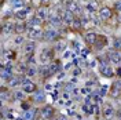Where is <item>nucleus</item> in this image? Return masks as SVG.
<instances>
[{"mask_svg": "<svg viewBox=\"0 0 121 120\" xmlns=\"http://www.w3.org/2000/svg\"><path fill=\"white\" fill-rule=\"evenodd\" d=\"M54 51H55V50H51V48H44V50L40 53V61H41L43 64H48V62L54 58Z\"/></svg>", "mask_w": 121, "mask_h": 120, "instance_id": "nucleus-1", "label": "nucleus"}, {"mask_svg": "<svg viewBox=\"0 0 121 120\" xmlns=\"http://www.w3.org/2000/svg\"><path fill=\"white\" fill-rule=\"evenodd\" d=\"M109 95L114 99H117V98H120L121 95V82H116L113 83V86H112V88L109 91Z\"/></svg>", "mask_w": 121, "mask_h": 120, "instance_id": "nucleus-2", "label": "nucleus"}, {"mask_svg": "<svg viewBox=\"0 0 121 120\" xmlns=\"http://www.w3.org/2000/svg\"><path fill=\"white\" fill-rule=\"evenodd\" d=\"M43 30H41V28H30L29 30H28V36H29L30 40H36V39H40L43 37Z\"/></svg>", "mask_w": 121, "mask_h": 120, "instance_id": "nucleus-3", "label": "nucleus"}, {"mask_svg": "<svg viewBox=\"0 0 121 120\" xmlns=\"http://www.w3.org/2000/svg\"><path fill=\"white\" fill-rule=\"evenodd\" d=\"M59 36V32H56L55 29H47L44 30V33H43V37L45 40H50V42H54V40H56Z\"/></svg>", "mask_w": 121, "mask_h": 120, "instance_id": "nucleus-4", "label": "nucleus"}, {"mask_svg": "<svg viewBox=\"0 0 121 120\" xmlns=\"http://www.w3.org/2000/svg\"><path fill=\"white\" fill-rule=\"evenodd\" d=\"M65 7H66V11H70V13H73V14L80 13V7H78V4L76 3L74 0H68V1L65 3Z\"/></svg>", "mask_w": 121, "mask_h": 120, "instance_id": "nucleus-5", "label": "nucleus"}, {"mask_svg": "<svg viewBox=\"0 0 121 120\" xmlns=\"http://www.w3.org/2000/svg\"><path fill=\"white\" fill-rule=\"evenodd\" d=\"M29 13H30V8L25 7V8H21V10H17V13H15L14 15L18 21H25V19L28 18Z\"/></svg>", "mask_w": 121, "mask_h": 120, "instance_id": "nucleus-6", "label": "nucleus"}, {"mask_svg": "<svg viewBox=\"0 0 121 120\" xmlns=\"http://www.w3.org/2000/svg\"><path fill=\"white\" fill-rule=\"evenodd\" d=\"M107 58L110 60V62H113L114 65H120L121 64L120 51H110V53H107Z\"/></svg>", "mask_w": 121, "mask_h": 120, "instance_id": "nucleus-7", "label": "nucleus"}, {"mask_svg": "<svg viewBox=\"0 0 121 120\" xmlns=\"http://www.w3.org/2000/svg\"><path fill=\"white\" fill-rule=\"evenodd\" d=\"M99 17L102 19H110L113 17V10L110 7H102L99 8Z\"/></svg>", "mask_w": 121, "mask_h": 120, "instance_id": "nucleus-8", "label": "nucleus"}, {"mask_svg": "<svg viewBox=\"0 0 121 120\" xmlns=\"http://www.w3.org/2000/svg\"><path fill=\"white\" fill-rule=\"evenodd\" d=\"M1 32H3L4 35H10V33L15 32V23L10 22V21L3 22V25H1Z\"/></svg>", "mask_w": 121, "mask_h": 120, "instance_id": "nucleus-9", "label": "nucleus"}, {"mask_svg": "<svg viewBox=\"0 0 121 120\" xmlns=\"http://www.w3.org/2000/svg\"><path fill=\"white\" fill-rule=\"evenodd\" d=\"M99 72H100V75L105 76V77H113V75H114L113 69L109 66L107 64H105V65H100V66H99Z\"/></svg>", "mask_w": 121, "mask_h": 120, "instance_id": "nucleus-10", "label": "nucleus"}, {"mask_svg": "<svg viewBox=\"0 0 121 120\" xmlns=\"http://www.w3.org/2000/svg\"><path fill=\"white\" fill-rule=\"evenodd\" d=\"M96 39H98V35H96L95 32H88V33L84 36V40H85V43L88 46H95Z\"/></svg>", "mask_w": 121, "mask_h": 120, "instance_id": "nucleus-11", "label": "nucleus"}, {"mask_svg": "<svg viewBox=\"0 0 121 120\" xmlns=\"http://www.w3.org/2000/svg\"><path fill=\"white\" fill-rule=\"evenodd\" d=\"M40 113H41V116H43L44 119H51L54 116V108L50 106V105H47V106H44V108H41Z\"/></svg>", "mask_w": 121, "mask_h": 120, "instance_id": "nucleus-12", "label": "nucleus"}, {"mask_svg": "<svg viewBox=\"0 0 121 120\" xmlns=\"http://www.w3.org/2000/svg\"><path fill=\"white\" fill-rule=\"evenodd\" d=\"M36 17L40 18L41 21H45L47 18H50V13H48V8L45 7H40L39 10H36Z\"/></svg>", "mask_w": 121, "mask_h": 120, "instance_id": "nucleus-13", "label": "nucleus"}, {"mask_svg": "<svg viewBox=\"0 0 121 120\" xmlns=\"http://www.w3.org/2000/svg\"><path fill=\"white\" fill-rule=\"evenodd\" d=\"M62 22H63L62 15L58 14V13H55L52 17H50V25H51V26H59Z\"/></svg>", "mask_w": 121, "mask_h": 120, "instance_id": "nucleus-14", "label": "nucleus"}, {"mask_svg": "<svg viewBox=\"0 0 121 120\" xmlns=\"http://www.w3.org/2000/svg\"><path fill=\"white\" fill-rule=\"evenodd\" d=\"M98 0H88L87 1V10H88V13H91V14H94V13H96L98 11Z\"/></svg>", "mask_w": 121, "mask_h": 120, "instance_id": "nucleus-15", "label": "nucleus"}, {"mask_svg": "<svg viewBox=\"0 0 121 120\" xmlns=\"http://www.w3.org/2000/svg\"><path fill=\"white\" fill-rule=\"evenodd\" d=\"M26 30H29L28 23H25L23 21H21V22H18V23H15V32H17L18 35H21V33L26 32Z\"/></svg>", "mask_w": 121, "mask_h": 120, "instance_id": "nucleus-16", "label": "nucleus"}, {"mask_svg": "<svg viewBox=\"0 0 121 120\" xmlns=\"http://www.w3.org/2000/svg\"><path fill=\"white\" fill-rule=\"evenodd\" d=\"M62 19H63V22L65 23H73V21L76 19V17L73 13H70V11H66L65 10V13L62 15Z\"/></svg>", "mask_w": 121, "mask_h": 120, "instance_id": "nucleus-17", "label": "nucleus"}, {"mask_svg": "<svg viewBox=\"0 0 121 120\" xmlns=\"http://www.w3.org/2000/svg\"><path fill=\"white\" fill-rule=\"evenodd\" d=\"M106 43H107V37L103 36V35H98V39H96L95 47H96L98 50H100V48H103V47L106 46Z\"/></svg>", "mask_w": 121, "mask_h": 120, "instance_id": "nucleus-18", "label": "nucleus"}, {"mask_svg": "<svg viewBox=\"0 0 121 120\" xmlns=\"http://www.w3.org/2000/svg\"><path fill=\"white\" fill-rule=\"evenodd\" d=\"M66 42L65 40H58V42H55V51H58V53H65V48H66Z\"/></svg>", "mask_w": 121, "mask_h": 120, "instance_id": "nucleus-19", "label": "nucleus"}, {"mask_svg": "<svg viewBox=\"0 0 121 120\" xmlns=\"http://www.w3.org/2000/svg\"><path fill=\"white\" fill-rule=\"evenodd\" d=\"M22 90L25 91V92H35V91H37V88H36V84L35 83H25L22 86Z\"/></svg>", "mask_w": 121, "mask_h": 120, "instance_id": "nucleus-20", "label": "nucleus"}, {"mask_svg": "<svg viewBox=\"0 0 121 120\" xmlns=\"http://www.w3.org/2000/svg\"><path fill=\"white\" fill-rule=\"evenodd\" d=\"M14 76L11 73V70L10 69H6L4 66H1V79L3 80H11Z\"/></svg>", "mask_w": 121, "mask_h": 120, "instance_id": "nucleus-21", "label": "nucleus"}, {"mask_svg": "<svg viewBox=\"0 0 121 120\" xmlns=\"http://www.w3.org/2000/svg\"><path fill=\"white\" fill-rule=\"evenodd\" d=\"M23 120H36V111L30 108L29 111H26L23 115Z\"/></svg>", "mask_w": 121, "mask_h": 120, "instance_id": "nucleus-22", "label": "nucleus"}, {"mask_svg": "<svg viewBox=\"0 0 121 120\" xmlns=\"http://www.w3.org/2000/svg\"><path fill=\"white\" fill-rule=\"evenodd\" d=\"M35 48H36V43H35L33 40H30V42H28V43H25V51H26V53L33 54Z\"/></svg>", "mask_w": 121, "mask_h": 120, "instance_id": "nucleus-23", "label": "nucleus"}, {"mask_svg": "<svg viewBox=\"0 0 121 120\" xmlns=\"http://www.w3.org/2000/svg\"><path fill=\"white\" fill-rule=\"evenodd\" d=\"M10 4H11V7L14 8H18V10H21V8H25V3H23V0H10Z\"/></svg>", "mask_w": 121, "mask_h": 120, "instance_id": "nucleus-24", "label": "nucleus"}, {"mask_svg": "<svg viewBox=\"0 0 121 120\" xmlns=\"http://www.w3.org/2000/svg\"><path fill=\"white\" fill-rule=\"evenodd\" d=\"M103 115H105V117L106 119H110V117H113V115H114V109H113V106H106L105 109H103Z\"/></svg>", "mask_w": 121, "mask_h": 120, "instance_id": "nucleus-25", "label": "nucleus"}, {"mask_svg": "<svg viewBox=\"0 0 121 120\" xmlns=\"http://www.w3.org/2000/svg\"><path fill=\"white\" fill-rule=\"evenodd\" d=\"M72 25H73L74 29H81V28H83V23H81V19H80V18H76Z\"/></svg>", "mask_w": 121, "mask_h": 120, "instance_id": "nucleus-26", "label": "nucleus"}, {"mask_svg": "<svg viewBox=\"0 0 121 120\" xmlns=\"http://www.w3.org/2000/svg\"><path fill=\"white\" fill-rule=\"evenodd\" d=\"M44 92H43V91H36V99H35V101H36V102H41V101H44Z\"/></svg>", "mask_w": 121, "mask_h": 120, "instance_id": "nucleus-27", "label": "nucleus"}, {"mask_svg": "<svg viewBox=\"0 0 121 120\" xmlns=\"http://www.w3.org/2000/svg\"><path fill=\"white\" fill-rule=\"evenodd\" d=\"M19 79L18 77H13L11 80H8V87H15V86H18L19 84Z\"/></svg>", "mask_w": 121, "mask_h": 120, "instance_id": "nucleus-28", "label": "nucleus"}, {"mask_svg": "<svg viewBox=\"0 0 121 120\" xmlns=\"http://www.w3.org/2000/svg\"><path fill=\"white\" fill-rule=\"evenodd\" d=\"M113 47H114L116 51H117V50H121V39H114Z\"/></svg>", "mask_w": 121, "mask_h": 120, "instance_id": "nucleus-29", "label": "nucleus"}, {"mask_svg": "<svg viewBox=\"0 0 121 120\" xmlns=\"http://www.w3.org/2000/svg\"><path fill=\"white\" fill-rule=\"evenodd\" d=\"M36 73H37V70H36L35 68H29V69L26 70V75L28 76H36Z\"/></svg>", "mask_w": 121, "mask_h": 120, "instance_id": "nucleus-30", "label": "nucleus"}, {"mask_svg": "<svg viewBox=\"0 0 121 120\" xmlns=\"http://www.w3.org/2000/svg\"><path fill=\"white\" fill-rule=\"evenodd\" d=\"M14 97H15V99H18V101H22V99H23V92L17 91V92L14 94Z\"/></svg>", "mask_w": 121, "mask_h": 120, "instance_id": "nucleus-31", "label": "nucleus"}, {"mask_svg": "<svg viewBox=\"0 0 121 120\" xmlns=\"http://www.w3.org/2000/svg\"><path fill=\"white\" fill-rule=\"evenodd\" d=\"M73 48L76 50V53H80V51L83 50V48H81V46H80V43H77V42L73 43Z\"/></svg>", "mask_w": 121, "mask_h": 120, "instance_id": "nucleus-32", "label": "nucleus"}, {"mask_svg": "<svg viewBox=\"0 0 121 120\" xmlns=\"http://www.w3.org/2000/svg\"><path fill=\"white\" fill-rule=\"evenodd\" d=\"M14 42H15V44H21V43H23V37L22 36H17Z\"/></svg>", "mask_w": 121, "mask_h": 120, "instance_id": "nucleus-33", "label": "nucleus"}, {"mask_svg": "<svg viewBox=\"0 0 121 120\" xmlns=\"http://www.w3.org/2000/svg\"><path fill=\"white\" fill-rule=\"evenodd\" d=\"M1 99H3V101H6V99H7V90H6V88H3V90H1Z\"/></svg>", "mask_w": 121, "mask_h": 120, "instance_id": "nucleus-34", "label": "nucleus"}, {"mask_svg": "<svg viewBox=\"0 0 121 120\" xmlns=\"http://www.w3.org/2000/svg\"><path fill=\"white\" fill-rule=\"evenodd\" d=\"M73 75H74V76H80V75H81V69H80L78 66L74 68V70H73Z\"/></svg>", "mask_w": 121, "mask_h": 120, "instance_id": "nucleus-35", "label": "nucleus"}, {"mask_svg": "<svg viewBox=\"0 0 121 120\" xmlns=\"http://www.w3.org/2000/svg\"><path fill=\"white\" fill-rule=\"evenodd\" d=\"M28 62H29V64H33V65L36 64V60H35V57H33V54L28 57Z\"/></svg>", "mask_w": 121, "mask_h": 120, "instance_id": "nucleus-36", "label": "nucleus"}, {"mask_svg": "<svg viewBox=\"0 0 121 120\" xmlns=\"http://www.w3.org/2000/svg\"><path fill=\"white\" fill-rule=\"evenodd\" d=\"M80 53H81V57H83V58H85V57L88 55V53H90V51H88V50H85V48H83Z\"/></svg>", "mask_w": 121, "mask_h": 120, "instance_id": "nucleus-37", "label": "nucleus"}, {"mask_svg": "<svg viewBox=\"0 0 121 120\" xmlns=\"http://www.w3.org/2000/svg\"><path fill=\"white\" fill-rule=\"evenodd\" d=\"M72 54H73L72 51H66V53L63 54V57H65V58H70V57H72Z\"/></svg>", "mask_w": 121, "mask_h": 120, "instance_id": "nucleus-38", "label": "nucleus"}, {"mask_svg": "<svg viewBox=\"0 0 121 120\" xmlns=\"http://www.w3.org/2000/svg\"><path fill=\"white\" fill-rule=\"evenodd\" d=\"M94 101L95 102H100V95H94Z\"/></svg>", "mask_w": 121, "mask_h": 120, "instance_id": "nucleus-39", "label": "nucleus"}, {"mask_svg": "<svg viewBox=\"0 0 121 120\" xmlns=\"http://www.w3.org/2000/svg\"><path fill=\"white\" fill-rule=\"evenodd\" d=\"M62 98H63L65 101H66V99H69V92H65V94L62 95Z\"/></svg>", "mask_w": 121, "mask_h": 120, "instance_id": "nucleus-40", "label": "nucleus"}, {"mask_svg": "<svg viewBox=\"0 0 121 120\" xmlns=\"http://www.w3.org/2000/svg\"><path fill=\"white\" fill-rule=\"evenodd\" d=\"M48 1H50V0H40V3H41V4H45V3H48Z\"/></svg>", "mask_w": 121, "mask_h": 120, "instance_id": "nucleus-41", "label": "nucleus"}, {"mask_svg": "<svg viewBox=\"0 0 121 120\" xmlns=\"http://www.w3.org/2000/svg\"><path fill=\"white\" fill-rule=\"evenodd\" d=\"M120 10H121V4H120Z\"/></svg>", "mask_w": 121, "mask_h": 120, "instance_id": "nucleus-42", "label": "nucleus"}, {"mask_svg": "<svg viewBox=\"0 0 121 120\" xmlns=\"http://www.w3.org/2000/svg\"><path fill=\"white\" fill-rule=\"evenodd\" d=\"M120 120H121V119H120Z\"/></svg>", "mask_w": 121, "mask_h": 120, "instance_id": "nucleus-43", "label": "nucleus"}]
</instances>
